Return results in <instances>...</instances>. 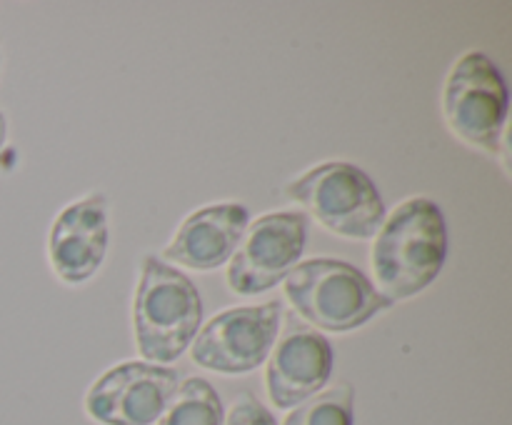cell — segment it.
I'll return each instance as SVG.
<instances>
[{
    "mask_svg": "<svg viewBox=\"0 0 512 425\" xmlns=\"http://www.w3.org/2000/svg\"><path fill=\"white\" fill-rule=\"evenodd\" d=\"M448 223L435 200H403L385 215L373 238V283L393 303L425 293L448 260Z\"/></svg>",
    "mask_w": 512,
    "mask_h": 425,
    "instance_id": "cell-1",
    "label": "cell"
},
{
    "mask_svg": "<svg viewBox=\"0 0 512 425\" xmlns=\"http://www.w3.org/2000/svg\"><path fill=\"white\" fill-rule=\"evenodd\" d=\"M200 325L203 298L198 285L160 255H145L133 295V335L143 360L175 363L190 350Z\"/></svg>",
    "mask_w": 512,
    "mask_h": 425,
    "instance_id": "cell-2",
    "label": "cell"
},
{
    "mask_svg": "<svg viewBox=\"0 0 512 425\" xmlns=\"http://www.w3.org/2000/svg\"><path fill=\"white\" fill-rule=\"evenodd\" d=\"M285 298L318 333H353L393 308L368 273L335 258L300 260L283 280Z\"/></svg>",
    "mask_w": 512,
    "mask_h": 425,
    "instance_id": "cell-3",
    "label": "cell"
},
{
    "mask_svg": "<svg viewBox=\"0 0 512 425\" xmlns=\"http://www.w3.org/2000/svg\"><path fill=\"white\" fill-rule=\"evenodd\" d=\"M283 193L328 233L348 240H373L388 215L375 180L348 160H328L303 170Z\"/></svg>",
    "mask_w": 512,
    "mask_h": 425,
    "instance_id": "cell-4",
    "label": "cell"
},
{
    "mask_svg": "<svg viewBox=\"0 0 512 425\" xmlns=\"http://www.w3.org/2000/svg\"><path fill=\"white\" fill-rule=\"evenodd\" d=\"M510 93L503 73L485 50H468L443 83V118L450 133L488 155L503 150Z\"/></svg>",
    "mask_w": 512,
    "mask_h": 425,
    "instance_id": "cell-5",
    "label": "cell"
},
{
    "mask_svg": "<svg viewBox=\"0 0 512 425\" xmlns=\"http://www.w3.org/2000/svg\"><path fill=\"white\" fill-rule=\"evenodd\" d=\"M283 323L278 300L220 310L195 335L190 358L198 368L220 375H248L265 365Z\"/></svg>",
    "mask_w": 512,
    "mask_h": 425,
    "instance_id": "cell-6",
    "label": "cell"
},
{
    "mask_svg": "<svg viewBox=\"0 0 512 425\" xmlns=\"http://www.w3.org/2000/svg\"><path fill=\"white\" fill-rule=\"evenodd\" d=\"M308 243L303 210H275L250 220L238 250L230 258L225 283L238 295H260L288 278Z\"/></svg>",
    "mask_w": 512,
    "mask_h": 425,
    "instance_id": "cell-7",
    "label": "cell"
},
{
    "mask_svg": "<svg viewBox=\"0 0 512 425\" xmlns=\"http://www.w3.org/2000/svg\"><path fill=\"white\" fill-rule=\"evenodd\" d=\"M180 385L178 370L148 360H123L85 390L83 408L98 425H155Z\"/></svg>",
    "mask_w": 512,
    "mask_h": 425,
    "instance_id": "cell-8",
    "label": "cell"
},
{
    "mask_svg": "<svg viewBox=\"0 0 512 425\" xmlns=\"http://www.w3.org/2000/svg\"><path fill=\"white\" fill-rule=\"evenodd\" d=\"M50 270L65 285L93 280L110 253V203L103 190H90L65 205L45 240Z\"/></svg>",
    "mask_w": 512,
    "mask_h": 425,
    "instance_id": "cell-9",
    "label": "cell"
},
{
    "mask_svg": "<svg viewBox=\"0 0 512 425\" xmlns=\"http://www.w3.org/2000/svg\"><path fill=\"white\" fill-rule=\"evenodd\" d=\"M333 368L335 350L328 335L290 320L265 360L268 398L278 410H293L328 388Z\"/></svg>",
    "mask_w": 512,
    "mask_h": 425,
    "instance_id": "cell-10",
    "label": "cell"
},
{
    "mask_svg": "<svg viewBox=\"0 0 512 425\" xmlns=\"http://www.w3.org/2000/svg\"><path fill=\"white\" fill-rule=\"evenodd\" d=\"M250 225L243 203H210L193 210L178 225L160 258L173 268L210 273L230 263Z\"/></svg>",
    "mask_w": 512,
    "mask_h": 425,
    "instance_id": "cell-11",
    "label": "cell"
},
{
    "mask_svg": "<svg viewBox=\"0 0 512 425\" xmlns=\"http://www.w3.org/2000/svg\"><path fill=\"white\" fill-rule=\"evenodd\" d=\"M155 425H225V408L213 383L200 375L180 380L173 400Z\"/></svg>",
    "mask_w": 512,
    "mask_h": 425,
    "instance_id": "cell-12",
    "label": "cell"
},
{
    "mask_svg": "<svg viewBox=\"0 0 512 425\" xmlns=\"http://www.w3.org/2000/svg\"><path fill=\"white\" fill-rule=\"evenodd\" d=\"M283 425H355V388L338 383L320 390L285 415Z\"/></svg>",
    "mask_w": 512,
    "mask_h": 425,
    "instance_id": "cell-13",
    "label": "cell"
},
{
    "mask_svg": "<svg viewBox=\"0 0 512 425\" xmlns=\"http://www.w3.org/2000/svg\"><path fill=\"white\" fill-rule=\"evenodd\" d=\"M225 425H280L273 410L260 403L258 395L243 393L235 398L233 408L225 413Z\"/></svg>",
    "mask_w": 512,
    "mask_h": 425,
    "instance_id": "cell-14",
    "label": "cell"
},
{
    "mask_svg": "<svg viewBox=\"0 0 512 425\" xmlns=\"http://www.w3.org/2000/svg\"><path fill=\"white\" fill-rule=\"evenodd\" d=\"M5 143H8V118H5V113L0 110V153H3Z\"/></svg>",
    "mask_w": 512,
    "mask_h": 425,
    "instance_id": "cell-15",
    "label": "cell"
}]
</instances>
